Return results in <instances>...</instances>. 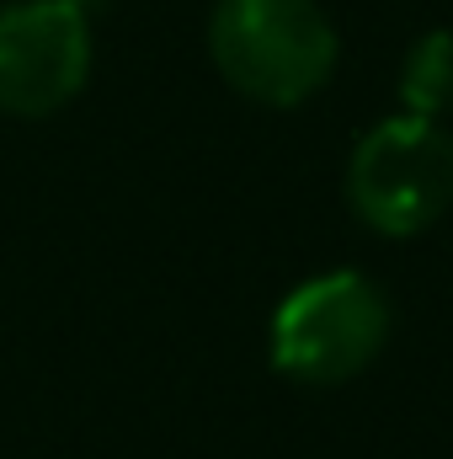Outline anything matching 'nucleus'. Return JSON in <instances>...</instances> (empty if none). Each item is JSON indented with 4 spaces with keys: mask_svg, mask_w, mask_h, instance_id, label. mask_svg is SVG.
Segmentation results:
<instances>
[{
    "mask_svg": "<svg viewBox=\"0 0 453 459\" xmlns=\"http://www.w3.org/2000/svg\"><path fill=\"white\" fill-rule=\"evenodd\" d=\"M209 48L229 86L267 108L310 102L337 70V27L315 0H219Z\"/></svg>",
    "mask_w": 453,
    "mask_h": 459,
    "instance_id": "obj_1",
    "label": "nucleus"
},
{
    "mask_svg": "<svg viewBox=\"0 0 453 459\" xmlns=\"http://www.w3.org/2000/svg\"><path fill=\"white\" fill-rule=\"evenodd\" d=\"M91 81V22L70 0L0 5V113L48 117Z\"/></svg>",
    "mask_w": 453,
    "mask_h": 459,
    "instance_id": "obj_4",
    "label": "nucleus"
},
{
    "mask_svg": "<svg viewBox=\"0 0 453 459\" xmlns=\"http://www.w3.org/2000/svg\"><path fill=\"white\" fill-rule=\"evenodd\" d=\"M346 198L379 235H422L453 204V134L416 113L373 123L352 150Z\"/></svg>",
    "mask_w": 453,
    "mask_h": 459,
    "instance_id": "obj_3",
    "label": "nucleus"
},
{
    "mask_svg": "<svg viewBox=\"0 0 453 459\" xmlns=\"http://www.w3.org/2000/svg\"><path fill=\"white\" fill-rule=\"evenodd\" d=\"M400 102L416 117L453 113V32H427L400 65Z\"/></svg>",
    "mask_w": 453,
    "mask_h": 459,
    "instance_id": "obj_5",
    "label": "nucleus"
},
{
    "mask_svg": "<svg viewBox=\"0 0 453 459\" xmlns=\"http://www.w3.org/2000/svg\"><path fill=\"white\" fill-rule=\"evenodd\" d=\"M70 5H75V11H81V16H86V22H91V16H102V11H107V5H113V0H70Z\"/></svg>",
    "mask_w": 453,
    "mask_h": 459,
    "instance_id": "obj_6",
    "label": "nucleus"
},
{
    "mask_svg": "<svg viewBox=\"0 0 453 459\" xmlns=\"http://www.w3.org/2000/svg\"><path fill=\"white\" fill-rule=\"evenodd\" d=\"M384 342L389 299L357 267L304 278L272 316V368L299 385H346L384 352Z\"/></svg>",
    "mask_w": 453,
    "mask_h": 459,
    "instance_id": "obj_2",
    "label": "nucleus"
}]
</instances>
